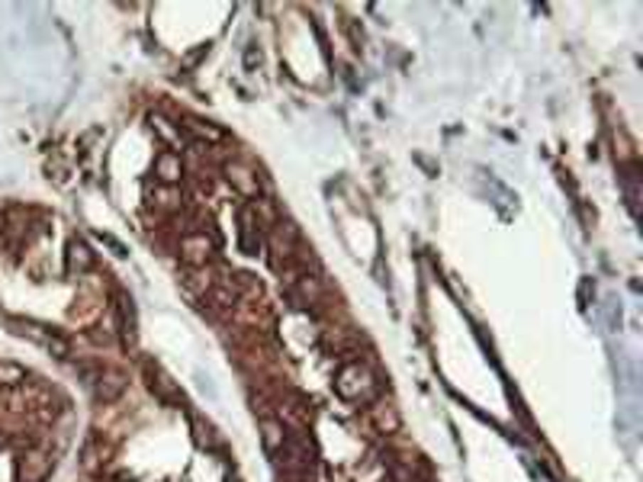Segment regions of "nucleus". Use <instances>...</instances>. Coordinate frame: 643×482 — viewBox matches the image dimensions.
I'll list each match as a JSON object with an SVG mask.
<instances>
[{"label":"nucleus","mask_w":643,"mask_h":482,"mask_svg":"<svg viewBox=\"0 0 643 482\" xmlns=\"http://www.w3.org/2000/svg\"><path fill=\"white\" fill-rule=\"evenodd\" d=\"M335 389L341 399H351V402H367L370 395L376 392V380H373V370L367 367V363H348V367H341V373H338L335 380Z\"/></svg>","instance_id":"f257e3e1"},{"label":"nucleus","mask_w":643,"mask_h":482,"mask_svg":"<svg viewBox=\"0 0 643 482\" xmlns=\"http://www.w3.org/2000/svg\"><path fill=\"white\" fill-rule=\"evenodd\" d=\"M181 251H184V261L187 264L203 267V264L209 261V255H213V241H209L203 232H190V235H184Z\"/></svg>","instance_id":"f03ea898"},{"label":"nucleus","mask_w":643,"mask_h":482,"mask_svg":"<svg viewBox=\"0 0 643 482\" xmlns=\"http://www.w3.org/2000/svg\"><path fill=\"white\" fill-rule=\"evenodd\" d=\"M154 177H158L161 187H174V183L184 177L181 154H174V151H161L158 158H154Z\"/></svg>","instance_id":"7ed1b4c3"},{"label":"nucleus","mask_w":643,"mask_h":482,"mask_svg":"<svg viewBox=\"0 0 643 482\" xmlns=\"http://www.w3.org/2000/svg\"><path fill=\"white\" fill-rule=\"evenodd\" d=\"M225 177L232 181V187H238L245 196H257V177L251 168H245L241 161H228L225 164Z\"/></svg>","instance_id":"20e7f679"},{"label":"nucleus","mask_w":643,"mask_h":482,"mask_svg":"<svg viewBox=\"0 0 643 482\" xmlns=\"http://www.w3.org/2000/svg\"><path fill=\"white\" fill-rule=\"evenodd\" d=\"M97 392H100L103 402H116L126 392V376H122L119 370H103L100 380H97Z\"/></svg>","instance_id":"39448f33"},{"label":"nucleus","mask_w":643,"mask_h":482,"mask_svg":"<svg viewBox=\"0 0 643 482\" xmlns=\"http://www.w3.org/2000/svg\"><path fill=\"white\" fill-rule=\"evenodd\" d=\"M370 418H373V424L383 431V434H395V431L402 428L399 412H395L393 405H386V402H376L373 409H370Z\"/></svg>","instance_id":"423d86ee"},{"label":"nucleus","mask_w":643,"mask_h":482,"mask_svg":"<svg viewBox=\"0 0 643 482\" xmlns=\"http://www.w3.org/2000/svg\"><path fill=\"white\" fill-rule=\"evenodd\" d=\"M52 469V456H46V454H29L26 456V463H23V469H20V476L26 482H39L42 476Z\"/></svg>","instance_id":"0eeeda50"},{"label":"nucleus","mask_w":643,"mask_h":482,"mask_svg":"<svg viewBox=\"0 0 643 482\" xmlns=\"http://www.w3.org/2000/svg\"><path fill=\"white\" fill-rule=\"evenodd\" d=\"M0 382H4V386H23V382H26V370H23L20 363L0 360Z\"/></svg>","instance_id":"6e6552de"},{"label":"nucleus","mask_w":643,"mask_h":482,"mask_svg":"<svg viewBox=\"0 0 643 482\" xmlns=\"http://www.w3.org/2000/svg\"><path fill=\"white\" fill-rule=\"evenodd\" d=\"M261 431H264V444H267V450L283 447V424L280 422H274V418H264Z\"/></svg>","instance_id":"1a4fd4ad"},{"label":"nucleus","mask_w":643,"mask_h":482,"mask_svg":"<svg viewBox=\"0 0 643 482\" xmlns=\"http://www.w3.org/2000/svg\"><path fill=\"white\" fill-rule=\"evenodd\" d=\"M90 261H94V257H90V251L84 248L80 241H71V245H68V264H71V267L87 270V267H90Z\"/></svg>","instance_id":"9d476101"},{"label":"nucleus","mask_w":643,"mask_h":482,"mask_svg":"<svg viewBox=\"0 0 643 482\" xmlns=\"http://www.w3.org/2000/svg\"><path fill=\"white\" fill-rule=\"evenodd\" d=\"M296 289L302 293V299H306L309 306L319 302V296H322V283L315 280V277H299V280H296Z\"/></svg>","instance_id":"9b49d317"},{"label":"nucleus","mask_w":643,"mask_h":482,"mask_svg":"<svg viewBox=\"0 0 643 482\" xmlns=\"http://www.w3.org/2000/svg\"><path fill=\"white\" fill-rule=\"evenodd\" d=\"M190 132L206 139V141H225V132H222V129L209 126V122H200V119H190Z\"/></svg>","instance_id":"f8f14e48"},{"label":"nucleus","mask_w":643,"mask_h":482,"mask_svg":"<svg viewBox=\"0 0 643 482\" xmlns=\"http://www.w3.org/2000/svg\"><path fill=\"white\" fill-rule=\"evenodd\" d=\"M152 122H154V129H158V135L161 139H168V141H181V135L171 129V122L164 119V116H152Z\"/></svg>","instance_id":"ddd939ff"},{"label":"nucleus","mask_w":643,"mask_h":482,"mask_svg":"<svg viewBox=\"0 0 643 482\" xmlns=\"http://www.w3.org/2000/svg\"><path fill=\"white\" fill-rule=\"evenodd\" d=\"M152 196H158V206H174V200H177V190L174 187H154V193Z\"/></svg>","instance_id":"4468645a"},{"label":"nucleus","mask_w":643,"mask_h":482,"mask_svg":"<svg viewBox=\"0 0 643 482\" xmlns=\"http://www.w3.org/2000/svg\"><path fill=\"white\" fill-rule=\"evenodd\" d=\"M245 65H248V68H255V65H261V55H255V52H248V55H245Z\"/></svg>","instance_id":"2eb2a0df"},{"label":"nucleus","mask_w":643,"mask_h":482,"mask_svg":"<svg viewBox=\"0 0 643 482\" xmlns=\"http://www.w3.org/2000/svg\"><path fill=\"white\" fill-rule=\"evenodd\" d=\"M0 225H4V215H0Z\"/></svg>","instance_id":"dca6fc26"}]
</instances>
